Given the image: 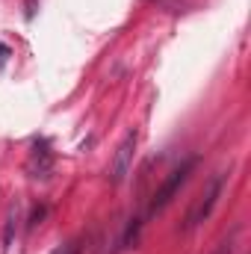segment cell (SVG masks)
<instances>
[{
    "instance_id": "6da1fadb",
    "label": "cell",
    "mask_w": 251,
    "mask_h": 254,
    "mask_svg": "<svg viewBox=\"0 0 251 254\" xmlns=\"http://www.w3.org/2000/svg\"><path fill=\"white\" fill-rule=\"evenodd\" d=\"M198 166V157H189V160H184L169 178H166V184L160 187V190L154 192V198H151V204H148V219L151 216H157V213H163L172 201H175V195L181 192V187L189 181V175H192V169Z\"/></svg>"
},
{
    "instance_id": "7a4b0ae2",
    "label": "cell",
    "mask_w": 251,
    "mask_h": 254,
    "mask_svg": "<svg viewBox=\"0 0 251 254\" xmlns=\"http://www.w3.org/2000/svg\"><path fill=\"white\" fill-rule=\"evenodd\" d=\"M222 187H225V175H216L210 184H207V190L198 195V201H195V207L189 210L187 216V225H184V231H195L210 213H213V207H216V201H219V195H222Z\"/></svg>"
},
{
    "instance_id": "3957f363",
    "label": "cell",
    "mask_w": 251,
    "mask_h": 254,
    "mask_svg": "<svg viewBox=\"0 0 251 254\" xmlns=\"http://www.w3.org/2000/svg\"><path fill=\"white\" fill-rule=\"evenodd\" d=\"M136 142H139V133L136 130H127L122 145L116 148V157L110 163V184H125V178L130 175V166H133V154H136Z\"/></svg>"
},
{
    "instance_id": "277c9868",
    "label": "cell",
    "mask_w": 251,
    "mask_h": 254,
    "mask_svg": "<svg viewBox=\"0 0 251 254\" xmlns=\"http://www.w3.org/2000/svg\"><path fill=\"white\" fill-rule=\"evenodd\" d=\"M9 57H12V51H9V45H3V42H0V71L6 68V63H9Z\"/></svg>"
}]
</instances>
